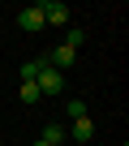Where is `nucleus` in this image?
Masks as SVG:
<instances>
[{
  "instance_id": "obj_1",
  "label": "nucleus",
  "mask_w": 129,
  "mask_h": 146,
  "mask_svg": "<svg viewBox=\"0 0 129 146\" xmlns=\"http://www.w3.org/2000/svg\"><path fill=\"white\" fill-rule=\"evenodd\" d=\"M35 86H39V95H64V73H56V69L43 60V69H39Z\"/></svg>"
},
{
  "instance_id": "obj_2",
  "label": "nucleus",
  "mask_w": 129,
  "mask_h": 146,
  "mask_svg": "<svg viewBox=\"0 0 129 146\" xmlns=\"http://www.w3.org/2000/svg\"><path fill=\"white\" fill-rule=\"evenodd\" d=\"M43 26H69V5L64 0H43Z\"/></svg>"
},
{
  "instance_id": "obj_3",
  "label": "nucleus",
  "mask_w": 129,
  "mask_h": 146,
  "mask_svg": "<svg viewBox=\"0 0 129 146\" xmlns=\"http://www.w3.org/2000/svg\"><path fill=\"white\" fill-rule=\"evenodd\" d=\"M17 30H22V35H39V30H43V9H39V5H26V9L17 13Z\"/></svg>"
},
{
  "instance_id": "obj_4",
  "label": "nucleus",
  "mask_w": 129,
  "mask_h": 146,
  "mask_svg": "<svg viewBox=\"0 0 129 146\" xmlns=\"http://www.w3.org/2000/svg\"><path fill=\"white\" fill-rule=\"evenodd\" d=\"M73 60H78V52H73L69 43H60V47H52V56H47V64H52L56 73H64V69H69Z\"/></svg>"
},
{
  "instance_id": "obj_5",
  "label": "nucleus",
  "mask_w": 129,
  "mask_h": 146,
  "mask_svg": "<svg viewBox=\"0 0 129 146\" xmlns=\"http://www.w3.org/2000/svg\"><path fill=\"white\" fill-rule=\"evenodd\" d=\"M17 99H22L26 108H35V103L43 99V95H39V86H35V82H22V86H17Z\"/></svg>"
},
{
  "instance_id": "obj_6",
  "label": "nucleus",
  "mask_w": 129,
  "mask_h": 146,
  "mask_svg": "<svg viewBox=\"0 0 129 146\" xmlns=\"http://www.w3.org/2000/svg\"><path fill=\"white\" fill-rule=\"evenodd\" d=\"M73 137H78V142H90V137H95V120H90V116L73 120Z\"/></svg>"
},
{
  "instance_id": "obj_7",
  "label": "nucleus",
  "mask_w": 129,
  "mask_h": 146,
  "mask_svg": "<svg viewBox=\"0 0 129 146\" xmlns=\"http://www.w3.org/2000/svg\"><path fill=\"white\" fill-rule=\"evenodd\" d=\"M39 142H47V146H60V142H64V129H60V125H43Z\"/></svg>"
},
{
  "instance_id": "obj_8",
  "label": "nucleus",
  "mask_w": 129,
  "mask_h": 146,
  "mask_svg": "<svg viewBox=\"0 0 129 146\" xmlns=\"http://www.w3.org/2000/svg\"><path fill=\"white\" fill-rule=\"evenodd\" d=\"M39 69H43V60H26L17 78H22V82H35V78H39Z\"/></svg>"
},
{
  "instance_id": "obj_9",
  "label": "nucleus",
  "mask_w": 129,
  "mask_h": 146,
  "mask_svg": "<svg viewBox=\"0 0 129 146\" xmlns=\"http://www.w3.org/2000/svg\"><path fill=\"white\" fill-rule=\"evenodd\" d=\"M64 116L82 120V116H86V103H82V99H69V103H64Z\"/></svg>"
},
{
  "instance_id": "obj_10",
  "label": "nucleus",
  "mask_w": 129,
  "mask_h": 146,
  "mask_svg": "<svg viewBox=\"0 0 129 146\" xmlns=\"http://www.w3.org/2000/svg\"><path fill=\"white\" fill-rule=\"evenodd\" d=\"M82 39H86V30H82V26H69V35H64V43H69L73 52L82 47Z\"/></svg>"
},
{
  "instance_id": "obj_11",
  "label": "nucleus",
  "mask_w": 129,
  "mask_h": 146,
  "mask_svg": "<svg viewBox=\"0 0 129 146\" xmlns=\"http://www.w3.org/2000/svg\"><path fill=\"white\" fill-rule=\"evenodd\" d=\"M35 146H47V142H35Z\"/></svg>"
}]
</instances>
